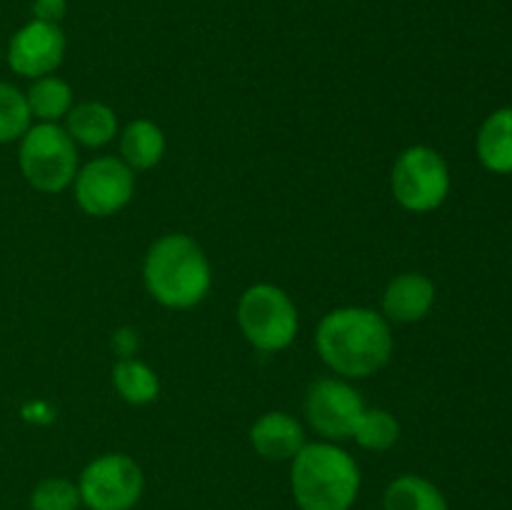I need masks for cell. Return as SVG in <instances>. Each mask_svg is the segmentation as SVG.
Instances as JSON below:
<instances>
[{
    "instance_id": "6da1fadb",
    "label": "cell",
    "mask_w": 512,
    "mask_h": 510,
    "mask_svg": "<svg viewBox=\"0 0 512 510\" xmlns=\"http://www.w3.org/2000/svg\"><path fill=\"white\" fill-rule=\"evenodd\" d=\"M325 365L348 378L378 373L393 353V333L383 315L370 308H338L325 315L315 333Z\"/></svg>"
},
{
    "instance_id": "7a4b0ae2",
    "label": "cell",
    "mask_w": 512,
    "mask_h": 510,
    "mask_svg": "<svg viewBox=\"0 0 512 510\" xmlns=\"http://www.w3.org/2000/svg\"><path fill=\"white\" fill-rule=\"evenodd\" d=\"M143 278L148 293L165 308H193L208 295L213 283L203 248L180 233L163 235L150 245Z\"/></svg>"
},
{
    "instance_id": "3957f363",
    "label": "cell",
    "mask_w": 512,
    "mask_h": 510,
    "mask_svg": "<svg viewBox=\"0 0 512 510\" xmlns=\"http://www.w3.org/2000/svg\"><path fill=\"white\" fill-rule=\"evenodd\" d=\"M300 510H350L360 490V470L343 448L310 443L300 448L290 470Z\"/></svg>"
},
{
    "instance_id": "277c9868",
    "label": "cell",
    "mask_w": 512,
    "mask_h": 510,
    "mask_svg": "<svg viewBox=\"0 0 512 510\" xmlns=\"http://www.w3.org/2000/svg\"><path fill=\"white\" fill-rule=\"evenodd\" d=\"M18 163L25 180L43 193H60L78 175V150L68 130L55 123H40L20 138Z\"/></svg>"
},
{
    "instance_id": "5b68a950",
    "label": "cell",
    "mask_w": 512,
    "mask_h": 510,
    "mask_svg": "<svg viewBox=\"0 0 512 510\" xmlns=\"http://www.w3.org/2000/svg\"><path fill=\"white\" fill-rule=\"evenodd\" d=\"M238 323L250 345L273 353L288 348L298 335V310L278 285L258 283L240 295Z\"/></svg>"
},
{
    "instance_id": "8992f818",
    "label": "cell",
    "mask_w": 512,
    "mask_h": 510,
    "mask_svg": "<svg viewBox=\"0 0 512 510\" xmlns=\"http://www.w3.org/2000/svg\"><path fill=\"white\" fill-rule=\"evenodd\" d=\"M395 200L410 213H430L440 208L450 193V170L438 150L413 145L398 155L390 173Z\"/></svg>"
},
{
    "instance_id": "52a82bcc",
    "label": "cell",
    "mask_w": 512,
    "mask_h": 510,
    "mask_svg": "<svg viewBox=\"0 0 512 510\" xmlns=\"http://www.w3.org/2000/svg\"><path fill=\"white\" fill-rule=\"evenodd\" d=\"M78 490L90 510H130L143 495V470L123 453L100 455L83 470Z\"/></svg>"
},
{
    "instance_id": "ba28073f",
    "label": "cell",
    "mask_w": 512,
    "mask_h": 510,
    "mask_svg": "<svg viewBox=\"0 0 512 510\" xmlns=\"http://www.w3.org/2000/svg\"><path fill=\"white\" fill-rule=\"evenodd\" d=\"M75 200L80 210L95 218H108L130 203L135 175L120 158H95L75 175Z\"/></svg>"
},
{
    "instance_id": "9c48e42d",
    "label": "cell",
    "mask_w": 512,
    "mask_h": 510,
    "mask_svg": "<svg viewBox=\"0 0 512 510\" xmlns=\"http://www.w3.org/2000/svg\"><path fill=\"white\" fill-rule=\"evenodd\" d=\"M365 410L368 408L358 390L335 378L315 380L305 398V415L310 425L328 440L353 438Z\"/></svg>"
},
{
    "instance_id": "30bf717a",
    "label": "cell",
    "mask_w": 512,
    "mask_h": 510,
    "mask_svg": "<svg viewBox=\"0 0 512 510\" xmlns=\"http://www.w3.org/2000/svg\"><path fill=\"white\" fill-rule=\"evenodd\" d=\"M65 58V33L60 25L30 20L8 43V65L23 78H45Z\"/></svg>"
},
{
    "instance_id": "8fae6325",
    "label": "cell",
    "mask_w": 512,
    "mask_h": 510,
    "mask_svg": "<svg viewBox=\"0 0 512 510\" xmlns=\"http://www.w3.org/2000/svg\"><path fill=\"white\" fill-rule=\"evenodd\" d=\"M250 443L265 460H293L305 445L303 425L283 410L260 415L250 428Z\"/></svg>"
},
{
    "instance_id": "7c38bea8",
    "label": "cell",
    "mask_w": 512,
    "mask_h": 510,
    "mask_svg": "<svg viewBox=\"0 0 512 510\" xmlns=\"http://www.w3.org/2000/svg\"><path fill=\"white\" fill-rule=\"evenodd\" d=\"M435 303L433 280L420 273H403L383 293V313L395 323H418Z\"/></svg>"
},
{
    "instance_id": "4fadbf2b",
    "label": "cell",
    "mask_w": 512,
    "mask_h": 510,
    "mask_svg": "<svg viewBox=\"0 0 512 510\" xmlns=\"http://www.w3.org/2000/svg\"><path fill=\"white\" fill-rule=\"evenodd\" d=\"M70 138L80 145H88V148H100V145H108L110 140L118 133V118H115V110L105 103H80L75 108H70V113L65 115Z\"/></svg>"
},
{
    "instance_id": "5bb4252c",
    "label": "cell",
    "mask_w": 512,
    "mask_h": 510,
    "mask_svg": "<svg viewBox=\"0 0 512 510\" xmlns=\"http://www.w3.org/2000/svg\"><path fill=\"white\" fill-rule=\"evenodd\" d=\"M478 158L493 173H512V108L495 110L485 120L478 133Z\"/></svg>"
},
{
    "instance_id": "9a60e30c",
    "label": "cell",
    "mask_w": 512,
    "mask_h": 510,
    "mask_svg": "<svg viewBox=\"0 0 512 510\" xmlns=\"http://www.w3.org/2000/svg\"><path fill=\"white\" fill-rule=\"evenodd\" d=\"M165 153V135L153 120H133L120 135V155L130 170H148L160 163Z\"/></svg>"
},
{
    "instance_id": "2e32d148",
    "label": "cell",
    "mask_w": 512,
    "mask_h": 510,
    "mask_svg": "<svg viewBox=\"0 0 512 510\" xmlns=\"http://www.w3.org/2000/svg\"><path fill=\"white\" fill-rule=\"evenodd\" d=\"M385 510H448V500L430 480L420 475H400L388 485Z\"/></svg>"
},
{
    "instance_id": "e0dca14e",
    "label": "cell",
    "mask_w": 512,
    "mask_h": 510,
    "mask_svg": "<svg viewBox=\"0 0 512 510\" xmlns=\"http://www.w3.org/2000/svg\"><path fill=\"white\" fill-rule=\"evenodd\" d=\"M25 100H28V110L33 118L43 120V123H55L58 118H65L73 108V90L65 80L45 75L30 85Z\"/></svg>"
},
{
    "instance_id": "ac0fdd59",
    "label": "cell",
    "mask_w": 512,
    "mask_h": 510,
    "mask_svg": "<svg viewBox=\"0 0 512 510\" xmlns=\"http://www.w3.org/2000/svg\"><path fill=\"white\" fill-rule=\"evenodd\" d=\"M113 383L115 390L120 393V398L128 400V403L133 405L153 403L160 393L158 375H155L148 365L133 358H125L115 365Z\"/></svg>"
},
{
    "instance_id": "d6986e66",
    "label": "cell",
    "mask_w": 512,
    "mask_h": 510,
    "mask_svg": "<svg viewBox=\"0 0 512 510\" xmlns=\"http://www.w3.org/2000/svg\"><path fill=\"white\" fill-rule=\"evenodd\" d=\"M28 100L15 85L0 80V145L13 143L25 135L30 128Z\"/></svg>"
},
{
    "instance_id": "ffe728a7",
    "label": "cell",
    "mask_w": 512,
    "mask_h": 510,
    "mask_svg": "<svg viewBox=\"0 0 512 510\" xmlns=\"http://www.w3.org/2000/svg\"><path fill=\"white\" fill-rule=\"evenodd\" d=\"M398 435H400L398 420H395L388 410L373 408V410H365L358 428H355L353 438L358 440V445H363V448L368 450H388L393 448Z\"/></svg>"
},
{
    "instance_id": "44dd1931",
    "label": "cell",
    "mask_w": 512,
    "mask_h": 510,
    "mask_svg": "<svg viewBox=\"0 0 512 510\" xmlns=\"http://www.w3.org/2000/svg\"><path fill=\"white\" fill-rule=\"evenodd\" d=\"M80 490L68 478H45L30 495L33 510H78Z\"/></svg>"
},
{
    "instance_id": "7402d4cb",
    "label": "cell",
    "mask_w": 512,
    "mask_h": 510,
    "mask_svg": "<svg viewBox=\"0 0 512 510\" xmlns=\"http://www.w3.org/2000/svg\"><path fill=\"white\" fill-rule=\"evenodd\" d=\"M68 13V0H33V20L60 25Z\"/></svg>"
},
{
    "instance_id": "603a6c76",
    "label": "cell",
    "mask_w": 512,
    "mask_h": 510,
    "mask_svg": "<svg viewBox=\"0 0 512 510\" xmlns=\"http://www.w3.org/2000/svg\"><path fill=\"white\" fill-rule=\"evenodd\" d=\"M0 58H3V48H0Z\"/></svg>"
}]
</instances>
